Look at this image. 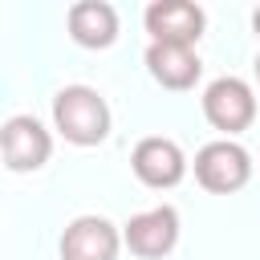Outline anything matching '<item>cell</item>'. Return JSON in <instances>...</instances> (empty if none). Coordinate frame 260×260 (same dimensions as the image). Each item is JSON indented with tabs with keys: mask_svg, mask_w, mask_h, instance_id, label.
I'll return each instance as SVG.
<instances>
[{
	"mask_svg": "<svg viewBox=\"0 0 260 260\" xmlns=\"http://www.w3.org/2000/svg\"><path fill=\"white\" fill-rule=\"evenodd\" d=\"M256 81H260V53H256Z\"/></svg>",
	"mask_w": 260,
	"mask_h": 260,
	"instance_id": "12",
	"label": "cell"
},
{
	"mask_svg": "<svg viewBox=\"0 0 260 260\" xmlns=\"http://www.w3.org/2000/svg\"><path fill=\"white\" fill-rule=\"evenodd\" d=\"M195 183L211 195H236L252 183V154L236 138H215L195 150Z\"/></svg>",
	"mask_w": 260,
	"mask_h": 260,
	"instance_id": "2",
	"label": "cell"
},
{
	"mask_svg": "<svg viewBox=\"0 0 260 260\" xmlns=\"http://www.w3.org/2000/svg\"><path fill=\"white\" fill-rule=\"evenodd\" d=\"M114 114L93 85H61L53 93V130L69 146H102L110 138Z\"/></svg>",
	"mask_w": 260,
	"mask_h": 260,
	"instance_id": "1",
	"label": "cell"
},
{
	"mask_svg": "<svg viewBox=\"0 0 260 260\" xmlns=\"http://www.w3.org/2000/svg\"><path fill=\"white\" fill-rule=\"evenodd\" d=\"M57 252H61V260H118L122 228L110 223L106 215H77L65 223Z\"/></svg>",
	"mask_w": 260,
	"mask_h": 260,
	"instance_id": "8",
	"label": "cell"
},
{
	"mask_svg": "<svg viewBox=\"0 0 260 260\" xmlns=\"http://www.w3.org/2000/svg\"><path fill=\"white\" fill-rule=\"evenodd\" d=\"M0 158L12 175H32L53 158V134L32 114H12L0 126Z\"/></svg>",
	"mask_w": 260,
	"mask_h": 260,
	"instance_id": "4",
	"label": "cell"
},
{
	"mask_svg": "<svg viewBox=\"0 0 260 260\" xmlns=\"http://www.w3.org/2000/svg\"><path fill=\"white\" fill-rule=\"evenodd\" d=\"M142 24L150 32V45H187V49H195L203 28H207V12L195 0H154V4H146Z\"/></svg>",
	"mask_w": 260,
	"mask_h": 260,
	"instance_id": "7",
	"label": "cell"
},
{
	"mask_svg": "<svg viewBox=\"0 0 260 260\" xmlns=\"http://www.w3.org/2000/svg\"><path fill=\"white\" fill-rule=\"evenodd\" d=\"M187 154H183V146L175 142V138H162V134H146V138H138L134 142V150H130V171H134V179L142 183V187H150V191H171V187H179L183 179H187Z\"/></svg>",
	"mask_w": 260,
	"mask_h": 260,
	"instance_id": "5",
	"label": "cell"
},
{
	"mask_svg": "<svg viewBox=\"0 0 260 260\" xmlns=\"http://www.w3.org/2000/svg\"><path fill=\"white\" fill-rule=\"evenodd\" d=\"M252 28H256V37H260V8L252 12Z\"/></svg>",
	"mask_w": 260,
	"mask_h": 260,
	"instance_id": "11",
	"label": "cell"
},
{
	"mask_svg": "<svg viewBox=\"0 0 260 260\" xmlns=\"http://www.w3.org/2000/svg\"><path fill=\"white\" fill-rule=\"evenodd\" d=\"M142 65H146V73H150L162 89H175V93L195 89V81L203 77V61H199V53L187 49V45H146Z\"/></svg>",
	"mask_w": 260,
	"mask_h": 260,
	"instance_id": "9",
	"label": "cell"
},
{
	"mask_svg": "<svg viewBox=\"0 0 260 260\" xmlns=\"http://www.w3.org/2000/svg\"><path fill=\"white\" fill-rule=\"evenodd\" d=\"M65 28L81 49H110L118 41V8L106 0H77L65 12Z\"/></svg>",
	"mask_w": 260,
	"mask_h": 260,
	"instance_id": "10",
	"label": "cell"
},
{
	"mask_svg": "<svg viewBox=\"0 0 260 260\" xmlns=\"http://www.w3.org/2000/svg\"><path fill=\"white\" fill-rule=\"evenodd\" d=\"M179 232H183L179 211L171 203H158V207H146L122 223V244L138 260H162L179 248Z\"/></svg>",
	"mask_w": 260,
	"mask_h": 260,
	"instance_id": "6",
	"label": "cell"
},
{
	"mask_svg": "<svg viewBox=\"0 0 260 260\" xmlns=\"http://www.w3.org/2000/svg\"><path fill=\"white\" fill-rule=\"evenodd\" d=\"M199 106H203L207 126L219 130L223 138H236V134H244V130L256 122V89H252L244 77H232V73L207 81Z\"/></svg>",
	"mask_w": 260,
	"mask_h": 260,
	"instance_id": "3",
	"label": "cell"
}]
</instances>
